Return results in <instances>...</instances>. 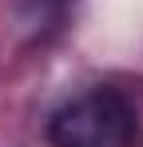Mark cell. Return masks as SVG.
<instances>
[{
  "label": "cell",
  "instance_id": "6da1fadb",
  "mask_svg": "<svg viewBox=\"0 0 143 147\" xmlns=\"http://www.w3.org/2000/svg\"><path fill=\"white\" fill-rule=\"evenodd\" d=\"M48 135L56 147H139V115L119 92L92 88L52 115Z\"/></svg>",
  "mask_w": 143,
  "mask_h": 147
}]
</instances>
